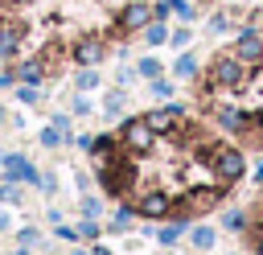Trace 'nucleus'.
<instances>
[{
  "mask_svg": "<svg viewBox=\"0 0 263 255\" xmlns=\"http://www.w3.org/2000/svg\"><path fill=\"white\" fill-rule=\"evenodd\" d=\"M210 33H226V16H222V12L210 16Z\"/></svg>",
  "mask_w": 263,
  "mask_h": 255,
  "instance_id": "c756f323",
  "label": "nucleus"
},
{
  "mask_svg": "<svg viewBox=\"0 0 263 255\" xmlns=\"http://www.w3.org/2000/svg\"><path fill=\"white\" fill-rule=\"evenodd\" d=\"M218 197H222V189H205V193H189V206H193V210L201 214V210H210V206H214Z\"/></svg>",
  "mask_w": 263,
  "mask_h": 255,
  "instance_id": "ddd939ff",
  "label": "nucleus"
},
{
  "mask_svg": "<svg viewBox=\"0 0 263 255\" xmlns=\"http://www.w3.org/2000/svg\"><path fill=\"white\" fill-rule=\"evenodd\" d=\"M16 243H21V247H33V243H37V230H29V226L16 230Z\"/></svg>",
  "mask_w": 263,
  "mask_h": 255,
  "instance_id": "cd10ccee",
  "label": "nucleus"
},
{
  "mask_svg": "<svg viewBox=\"0 0 263 255\" xmlns=\"http://www.w3.org/2000/svg\"><path fill=\"white\" fill-rule=\"evenodd\" d=\"M152 16H156V8H152V4H127L119 21H123V29H148V21H152Z\"/></svg>",
  "mask_w": 263,
  "mask_h": 255,
  "instance_id": "423d86ee",
  "label": "nucleus"
},
{
  "mask_svg": "<svg viewBox=\"0 0 263 255\" xmlns=\"http://www.w3.org/2000/svg\"><path fill=\"white\" fill-rule=\"evenodd\" d=\"M0 169H4V181H33V185H41V173H37L25 156H16V152H8V156L0 160Z\"/></svg>",
  "mask_w": 263,
  "mask_h": 255,
  "instance_id": "7ed1b4c3",
  "label": "nucleus"
},
{
  "mask_svg": "<svg viewBox=\"0 0 263 255\" xmlns=\"http://www.w3.org/2000/svg\"><path fill=\"white\" fill-rule=\"evenodd\" d=\"M99 210H103V202H99V197H90V193H86V197H82V214H86V218H95V214H99Z\"/></svg>",
  "mask_w": 263,
  "mask_h": 255,
  "instance_id": "393cba45",
  "label": "nucleus"
},
{
  "mask_svg": "<svg viewBox=\"0 0 263 255\" xmlns=\"http://www.w3.org/2000/svg\"><path fill=\"white\" fill-rule=\"evenodd\" d=\"M127 222H132V214H127V210H119V214H115V222H111V226H115V230H127Z\"/></svg>",
  "mask_w": 263,
  "mask_h": 255,
  "instance_id": "7c9ffc66",
  "label": "nucleus"
},
{
  "mask_svg": "<svg viewBox=\"0 0 263 255\" xmlns=\"http://www.w3.org/2000/svg\"><path fill=\"white\" fill-rule=\"evenodd\" d=\"M0 202H8V206H16V202H21V189H16V181H4V185H0Z\"/></svg>",
  "mask_w": 263,
  "mask_h": 255,
  "instance_id": "6ab92c4d",
  "label": "nucleus"
},
{
  "mask_svg": "<svg viewBox=\"0 0 263 255\" xmlns=\"http://www.w3.org/2000/svg\"><path fill=\"white\" fill-rule=\"evenodd\" d=\"M123 103H127V99H123V90H111V95L103 99V107H107L111 115H115V111H123Z\"/></svg>",
  "mask_w": 263,
  "mask_h": 255,
  "instance_id": "412c9836",
  "label": "nucleus"
},
{
  "mask_svg": "<svg viewBox=\"0 0 263 255\" xmlns=\"http://www.w3.org/2000/svg\"><path fill=\"white\" fill-rule=\"evenodd\" d=\"M144 78H160V58H140V66H136Z\"/></svg>",
  "mask_w": 263,
  "mask_h": 255,
  "instance_id": "a211bd4d",
  "label": "nucleus"
},
{
  "mask_svg": "<svg viewBox=\"0 0 263 255\" xmlns=\"http://www.w3.org/2000/svg\"><path fill=\"white\" fill-rule=\"evenodd\" d=\"M210 82H214V86H242V82H247V62H238L234 53H222V58L210 66Z\"/></svg>",
  "mask_w": 263,
  "mask_h": 255,
  "instance_id": "f257e3e1",
  "label": "nucleus"
},
{
  "mask_svg": "<svg viewBox=\"0 0 263 255\" xmlns=\"http://www.w3.org/2000/svg\"><path fill=\"white\" fill-rule=\"evenodd\" d=\"M95 255H111V251H107V247H99V251H95Z\"/></svg>",
  "mask_w": 263,
  "mask_h": 255,
  "instance_id": "e433bc0d",
  "label": "nucleus"
},
{
  "mask_svg": "<svg viewBox=\"0 0 263 255\" xmlns=\"http://www.w3.org/2000/svg\"><path fill=\"white\" fill-rule=\"evenodd\" d=\"M255 181H259V185H263V165H259V169H255Z\"/></svg>",
  "mask_w": 263,
  "mask_h": 255,
  "instance_id": "c9c22d12",
  "label": "nucleus"
},
{
  "mask_svg": "<svg viewBox=\"0 0 263 255\" xmlns=\"http://www.w3.org/2000/svg\"><path fill=\"white\" fill-rule=\"evenodd\" d=\"M16 95H21V103H37V99H41V95H37V86H29V82H25Z\"/></svg>",
  "mask_w": 263,
  "mask_h": 255,
  "instance_id": "a878e982",
  "label": "nucleus"
},
{
  "mask_svg": "<svg viewBox=\"0 0 263 255\" xmlns=\"http://www.w3.org/2000/svg\"><path fill=\"white\" fill-rule=\"evenodd\" d=\"M168 210H173L168 193H144V197H140V214H144V218H164Z\"/></svg>",
  "mask_w": 263,
  "mask_h": 255,
  "instance_id": "1a4fd4ad",
  "label": "nucleus"
},
{
  "mask_svg": "<svg viewBox=\"0 0 263 255\" xmlns=\"http://www.w3.org/2000/svg\"><path fill=\"white\" fill-rule=\"evenodd\" d=\"M189 239H193V247H197V251H210V247H214V226H193V234H189Z\"/></svg>",
  "mask_w": 263,
  "mask_h": 255,
  "instance_id": "4468645a",
  "label": "nucleus"
},
{
  "mask_svg": "<svg viewBox=\"0 0 263 255\" xmlns=\"http://www.w3.org/2000/svg\"><path fill=\"white\" fill-rule=\"evenodd\" d=\"M74 62H82V66L103 62V41H99V37H82V41H74Z\"/></svg>",
  "mask_w": 263,
  "mask_h": 255,
  "instance_id": "0eeeda50",
  "label": "nucleus"
},
{
  "mask_svg": "<svg viewBox=\"0 0 263 255\" xmlns=\"http://www.w3.org/2000/svg\"><path fill=\"white\" fill-rule=\"evenodd\" d=\"M70 255H86V251H70Z\"/></svg>",
  "mask_w": 263,
  "mask_h": 255,
  "instance_id": "4c0bfd02",
  "label": "nucleus"
},
{
  "mask_svg": "<svg viewBox=\"0 0 263 255\" xmlns=\"http://www.w3.org/2000/svg\"><path fill=\"white\" fill-rule=\"evenodd\" d=\"M144 41H148V45H164V41H168V29H164V25H148V29H144Z\"/></svg>",
  "mask_w": 263,
  "mask_h": 255,
  "instance_id": "dca6fc26",
  "label": "nucleus"
},
{
  "mask_svg": "<svg viewBox=\"0 0 263 255\" xmlns=\"http://www.w3.org/2000/svg\"><path fill=\"white\" fill-rule=\"evenodd\" d=\"M12 82H16V74H12V70H0V90H4V86H12Z\"/></svg>",
  "mask_w": 263,
  "mask_h": 255,
  "instance_id": "72a5a7b5",
  "label": "nucleus"
},
{
  "mask_svg": "<svg viewBox=\"0 0 263 255\" xmlns=\"http://www.w3.org/2000/svg\"><path fill=\"white\" fill-rule=\"evenodd\" d=\"M189 37H193L189 29H177V33H173V45H189Z\"/></svg>",
  "mask_w": 263,
  "mask_h": 255,
  "instance_id": "2f4dec72",
  "label": "nucleus"
},
{
  "mask_svg": "<svg viewBox=\"0 0 263 255\" xmlns=\"http://www.w3.org/2000/svg\"><path fill=\"white\" fill-rule=\"evenodd\" d=\"M12 74H16V78H21V82H29V86H37V82H41V74H45V70H41V62H21V66H16V70H12Z\"/></svg>",
  "mask_w": 263,
  "mask_h": 255,
  "instance_id": "f8f14e48",
  "label": "nucleus"
},
{
  "mask_svg": "<svg viewBox=\"0 0 263 255\" xmlns=\"http://www.w3.org/2000/svg\"><path fill=\"white\" fill-rule=\"evenodd\" d=\"M234 58L247 62V66L263 62V37H259L255 29H242V33H238V45H234Z\"/></svg>",
  "mask_w": 263,
  "mask_h": 255,
  "instance_id": "20e7f679",
  "label": "nucleus"
},
{
  "mask_svg": "<svg viewBox=\"0 0 263 255\" xmlns=\"http://www.w3.org/2000/svg\"><path fill=\"white\" fill-rule=\"evenodd\" d=\"M99 86V70H82L78 74V90H95Z\"/></svg>",
  "mask_w": 263,
  "mask_h": 255,
  "instance_id": "aec40b11",
  "label": "nucleus"
},
{
  "mask_svg": "<svg viewBox=\"0 0 263 255\" xmlns=\"http://www.w3.org/2000/svg\"><path fill=\"white\" fill-rule=\"evenodd\" d=\"M181 226H185V222H173V226H160V230H156V239H160V243H173V239L181 234Z\"/></svg>",
  "mask_w": 263,
  "mask_h": 255,
  "instance_id": "b1692460",
  "label": "nucleus"
},
{
  "mask_svg": "<svg viewBox=\"0 0 263 255\" xmlns=\"http://www.w3.org/2000/svg\"><path fill=\"white\" fill-rule=\"evenodd\" d=\"M173 70H177V78H193V74H197V58H193V53H181Z\"/></svg>",
  "mask_w": 263,
  "mask_h": 255,
  "instance_id": "2eb2a0df",
  "label": "nucleus"
},
{
  "mask_svg": "<svg viewBox=\"0 0 263 255\" xmlns=\"http://www.w3.org/2000/svg\"><path fill=\"white\" fill-rule=\"evenodd\" d=\"M21 37H25V25H0V58H12L21 49Z\"/></svg>",
  "mask_w": 263,
  "mask_h": 255,
  "instance_id": "9d476101",
  "label": "nucleus"
},
{
  "mask_svg": "<svg viewBox=\"0 0 263 255\" xmlns=\"http://www.w3.org/2000/svg\"><path fill=\"white\" fill-rule=\"evenodd\" d=\"M78 234H82V239H95V234H99V226H95V218H86V222L78 226Z\"/></svg>",
  "mask_w": 263,
  "mask_h": 255,
  "instance_id": "c85d7f7f",
  "label": "nucleus"
},
{
  "mask_svg": "<svg viewBox=\"0 0 263 255\" xmlns=\"http://www.w3.org/2000/svg\"><path fill=\"white\" fill-rule=\"evenodd\" d=\"M218 123H222L226 132H234V136L247 132V115H242L238 107H218Z\"/></svg>",
  "mask_w": 263,
  "mask_h": 255,
  "instance_id": "9b49d317",
  "label": "nucleus"
},
{
  "mask_svg": "<svg viewBox=\"0 0 263 255\" xmlns=\"http://www.w3.org/2000/svg\"><path fill=\"white\" fill-rule=\"evenodd\" d=\"M123 140H127V148L148 152V148H152V128H148V119H127V123H123Z\"/></svg>",
  "mask_w": 263,
  "mask_h": 255,
  "instance_id": "39448f33",
  "label": "nucleus"
},
{
  "mask_svg": "<svg viewBox=\"0 0 263 255\" xmlns=\"http://www.w3.org/2000/svg\"><path fill=\"white\" fill-rule=\"evenodd\" d=\"M144 119H148V128H152V132H168V128L181 119V107H177V103H168V107H156V111H148Z\"/></svg>",
  "mask_w": 263,
  "mask_h": 255,
  "instance_id": "6e6552de",
  "label": "nucleus"
},
{
  "mask_svg": "<svg viewBox=\"0 0 263 255\" xmlns=\"http://www.w3.org/2000/svg\"><path fill=\"white\" fill-rule=\"evenodd\" d=\"M210 160H214V173H218L222 181H238V177H242V169H247L242 152H234V148H214V152H210Z\"/></svg>",
  "mask_w": 263,
  "mask_h": 255,
  "instance_id": "f03ea898",
  "label": "nucleus"
},
{
  "mask_svg": "<svg viewBox=\"0 0 263 255\" xmlns=\"http://www.w3.org/2000/svg\"><path fill=\"white\" fill-rule=\"evenodd\" d=\"M0 119H4V107H0Z\"/></svg>",
  "mask_w": 263,
  "mask_h": 255,
  "instance_id": "58836bf2",
  "label": "nucleus"
},
{
  "mask_svg": "<svg viewBox=\"0 0 263 255\" xmlns=\"http://www.w3.org/2000/svg\"><path fill=\"white\" fill-rule=\"evenodd\" d=\"M222 226H226V230H242V226H247V214H242V210H226V214H222Z\"/></svg>",
  "mask_w": 263,
  "mask_h": 255,
  "instance_id": "f3484780",
  "label": "nucleus"
},
{
  "mask_svg": "<svg viewBox=\"0 0 263 255\" xmlns=\"http://www.w3.org/2000/svg\"><path fill=\"white\" fill-rule=\"evenodd\" d=\"M58 239H66V243H74V239H78V230H70V226H58Z\"/></svg>",
  "mask_w": 263,
  "mask_h": 255,
  "instance_id": "473e14b6",
  "label": "nucleus"
},
{
  "mask_svg": "<svg viewBox=\"0 0 263 255\" xmlns=\"http://www.w3.org/2000/svg\"><path fill=\"white\" fill-rule=\"evenodd\" d=\"M16 255H25V251H16Z\"/></svg>",
  "mask_w": 263,
  "mask_h": 255,
  "instance_id": "ea45409f",
  "label": "nucleus"
},
{
  "mask_svg": "<svg viewBox=\"0 0 263 255\" xmlns=\"http://www.w3.org/2000/svg\"><path fill=\"white\" fill-rule=\"evenodd\" d=\"M62 140H66V136H62L58 128H45V132H41V144H45V148H58Z\"/></svg>",
  "mask_w": 263,
  "mask_h": 255,
  "instance_id": "5701e85b",
  "label": "nucleus"
},
{
  "mask_svg": "<svg viewBox=\"0 0 263 255\" xmlns=\"http://www.w3.org/2000/svg\"><path fill=\"white\" fill-rule=\"evenodd\" d=\"M152 95H156V99H168V95H173V82H168V78H152Z\"/></svg>",
  "mask_w": 263,
  "mask_h": 255,
  "instance_id": "4be33fe9",
  "label": "nucleus"
},
{
  "mask_svg": "<svg viewBox=\"0 0 263 255\" xmlns=\"http://www.w3.org/2000/svg\"><path fill=\"white\" fill-rule=\"evenodd\" d=\"M8 226H12V218H8L4 210H0V230H8Z\"/></svg>",
  "mask_w": 263,
  "mask_h": 255,
  "instance_id": "f704fd0d",
  "label": "nucleus"
},
{
  "mask_svg": "<svg viewBox=\"0 0 263 255\" xmlns=\"http://www.w3.org/2000/svg\"><path fill=\"white\" fill-rule=\"evenodd\" d=\"M53 128H58V132L70 140V119H66V111H58V115H53Z\"/></svg>",
  "mask_w": 263,
  "mask_h": 255,
  "instance_id": "bb28decb",
  "label": "nucleus"
}]
</instances>
